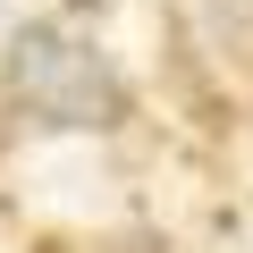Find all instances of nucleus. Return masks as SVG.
<instances>
[{
  "label": "nucleus",
  "mask_w": 253,
  "mask_h": 253,
  "mask_svg": "<svg viewBox=\"0 0 253 253\" xmlns=\"http://www.w3.org/2000/svg\"><path fill=\"white\" fill-rule=\"evenodd\" d=\"M0 84L51 135H110V126H126V76L101 59V42H84L59 17H34V26L9 34Z\"/></svg>",
  "instance_id": "obj_1"
},
{
  "label": "nucleus",
  "mask_w": 253,
  "mask_h": 253,
  "mask_svg": "<svg viewBox=\"0 0 253 253\" xmlns=\"http://www.w3.org/2000/svg\"><path fill=\"white\" fill-rule=\"evenodd\" d=\"M194 9H203V26H211V42L253 76V0H194Z\"/></svg>",
  "instance_id": "obj_2"
},
{
  "label": "nucleus",
  "mask_w": 253,
  "mask_h": 253,
  "mask_svg": "<svg viewBox=\"0 0 253 253\" xmlns=\"http://www.w3.org/2000/svg\"><path fill=\"white\" fill-rule=\"evenodd\" d=\"M68 9H101V0H68Z\"/></svg>",
  "instance_id": "obj_3"
}]
</instances>
